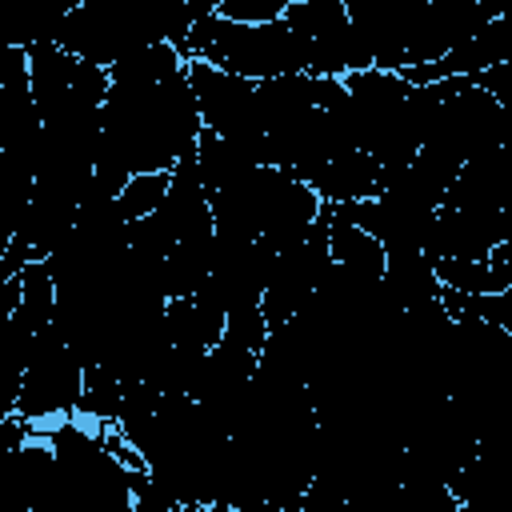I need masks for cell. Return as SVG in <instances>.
I'll use <instances>...</instances> for the list:
<instances>
[{"mask_svg":"<svg viewBox=\"0 0 512 512\" xmlns=\"http://www.w3.org/2000/svg\"><path fill=\"white\" fill-rule=\"evenodd\" d=\"M200 108L184 68L156 84L112 80L100 104V144L112 148L128 172H172L196 152Z\"/></svg>","mask_w":512,"mask_h":512,"instance_id":"6da1fadb","label":"cell"},{"mask_svg":"<svg viewBox=\"0 0 512 512\" xmlns=\"http://www.w3.org/2000/svg\"><path fill=\"white\" fill-rule=\"evenodd\" d=\"M180 56L208 60L244 80H272V76L304 72V60H308L300 32L284 16L264 20V24H240L216 12L192 20V28L180 40Z\"/></svg>","mask_w":512,"mask_h":512,"instance_id":"7a4b0ae2","label":"cell"},{"mask_svg":"<svg viewBox=\"0 0 512 512\" xmlns=\"http://www.w3.org/2000/svg\"><path fill=\"white\" fill-rule=\"evenodd\" d=\"M80 384H84V364H80L76 348L68 344V336L52 320L32 336V352H28V364L20 376L16 416L28 420L32 428L76 416Z\"/></svg>","mask_w":512,"mask_h":512,"instance_id":"3957f363","label":"cell"},{"mask_svg":"<svg viewBox=\"0 0 512 512\" xmlns=\"http://www.w3.org/2000/svg\"><path fill=\"white\" fill-rule=\"evenodd\" d=\"M508 124H512V108H504L496 96H488L484 88L464 80L460 88H452L440 100L420 148L440 152L452 164H464L480 152L508 144Z\"/></svg>","mask_w":512,"mask_h":512,"instance_id":"277c9868","label":"cell"},{"mask_svg":"<svg viewBox=\"0 0 512 512\" xmlns=\"http://www.w3.org/2000/svg\"><path fill=\"white\" fill-rule=\"evenodd\" d=\"M188 88L200 108V124L240 148H248L264 164V128L256 116V80L224 72L208 60H184Z\"/></svg>","mask_w":512,"mask_h":512,"instance_id":"5b68a950","label":"cell"},{"mask_svg":"<svg viewBox=\"0 0 512 512\" xmlns=\"http://www.w3.org/2000/svg\"><path fill=\"white\" fill-rule=\"evenodd\" d=\"M500 240H512V208L480 212V208H448L440 204L432 216V228L424 236V256H460V260H484Z\"/></svg>","mask_w":512,"mask_h":512,"instance_id":"8992f818","label":"cell"},{"mask_svg":"<svg viewBox=\"0 0 512 512\" xmlns=\"http://www.w3.org/2000/svg\"><path fill=\"white\" fill-rule=\"evenodd\" d=\"M512 56V20L508 16H496L488 24H480L468 40H460L456 48H448L444 56L428 60V64H412V68H400V76L408 84H432V80H448V76H476L500 60Z\"/></svg>","mask_w":512,"mask_h":512,"instance_id":"52a82bcc","label":"cell"},{"mask_svg":"<svg viewBox=\"0 0 512 512\" xmlns=\"http://www.w3.org/2000/svg\"><path fill=\"white\" fill-rule=\"evenodd\" d=\"M224 296L212 280H204L192 296H168L164 300V328L172 344H192V348H212L224 332Z\"/></svg>","mask_w":512,"mask_h":512,"instance_id":"ba28073f","label":"cell"},{"mask_svg":"<svg viewBox=\"0 0 512 512\" xmlns=\"http://www.w3.org/2000/svg\"><path fill=\"white\" fill-rule=\"evenodd\" d=\"M296 180H304L324 204H348V200H364L376 192L380 164L364 148H348L332 160H320V164L296 172Z\"/></svg>","mask_w":512,"mask_h":512,"instance_id":"9c48e42d","label":"cell"},{"mask_svg":"<svg viewBox=\"0 0 512 512\" xmlns=\"http://www.w3.org/2000/svg\"><path fill=\"white\" fill-rule=\"evenodd\" d=\"M72 68H76V56L68 48H60L56 40H44V44L28 48V84H32V100L40 108V120L72 88Z\"/></svg>","mask_w":512,"mask_h":512,"instance_id":"30bf717a","label":"cell"},{"mask_svg":"<svg viewBox=\"0 0 512 512\" xmlns=\"http://www.w3.org/2000/svg\"><path fill=\"white\" fill-rule=\"evenodd\" d=\"M328 256H332V264H340V268H348L356 276H372V280L384 276V248H380V240L368 236L360 224L336 216V212L328 220Z\"/></svg>","mask_w":512,"mask_h":512,"instance_id":"8fae6325","label":"cell"},{"mask_svg":"<svg viewBox=\"0 0 512 512\" xmlns=\"http://www.w3.org/2000/svg\"><path fill=\"white\" fill-rule=\"evenodd\" d=\"M32 336H36V328L20 308L0 328V420L16 412L20 376H24V364H28V352H32Z\"/></svg>","mask_w":512,"mask_h":512,"instance_id":"7c38bea8","label":"cell"},{"mask_svg":"<svg viewBox=\"0 0 512 512\" xmlns=\"http://www.w3.org/2000/svg\"><path fill=\"white\" fill-rule=\"evenodd\" d=\"M440 288L448 292H504L512 288V276L492 268L488 260H460V256H440L432 260Z\"/></svg>","mask_w":512,"mask_h":512,"instance_id":"4fadbf2b","label":"cell"},{"mask_svg":"<svg viewBox=\"0 0 512 512\" xmlns=\"http://www.w3.org/2000/svg\"><path fill=\"white\" fill-rule=\"evenodd\" d=\"M20 312L32 320V328L40 332L44 324H52V316H56V288H52V276H48V268H44V260H28L20 272Z\"/></svg>","mask_w":512,"mask_h":512,"instance_id":"5bb4252c","label":"cell"},{"mask_svg":"<svg viewBox=\"0 0 512 512\" xmlns=\"http://www.w3.org/2000/svg\"><path fill=\"white\" fill-rule=\"evenodd\" d=\"M284 20L300 32V40H320L328 32L348 28V12L344 0H300L284 8Z\"/></svg>","mask_w":512,"mask_h":512,"instance_id":"9a60e30c","label":"cell"},{"mask_svg":"<svg viewBox=\"0 0 512 512\" xmlns=\"http://www.w3.org/2000/svg\"><path fill=\"white\" fill-rule=\"evenodd\" d=\"M168 176H172V172H132V176L124 180V188L112 196L116 208H120V216L132 224V220L156 212L160 200H164V192H168Z\"/></svg>","mask_w":512,"mask_h":512,"instance_id":"2e32d148","label":"cell"},{"mask_svg":"<svg viewBox=\"0 0 512 512\" xmlns=\"http://www.w3.org/2000/svg\"><path fill=\"white\" fill-rule=\"evenodd\" d=\"M284 8H288V0H220L216 16L240 20V24H264V20H280Z\"/></svg>","mask_w":512,"mask_h":512,"instance_id":"e0dca14e","label":"cell"},{"mask_svg":"<svg viewBox=\"0 0 512 512\" xmlns=\"http://www.w3.org/2000/svg\"><path fill=\"white\" fill-rule=\"evenodd\" d=\"M216 8H220V0H188V12H192V20H200V16L216 12Z\"/></svg>","mask_w":512,"mask_h":512,"instance_id":"ac0fdd59","label":"cell"},{"mask_svg":"<svg viewBox=\"0 0 512 512\" xmlns=\"http://www.w3.org/2000/svg\"><path fill=\"white\" fill-rule=\"evenodd\" d=\"M288 4H300V0H288Z\"/></svg>","mask_w":512,"mask_h":512,"instance_id":"d6986e66","label":"cell"},{"mask_svg":"<svg viewBox=\"0 0 512 512\" xmlns=\"http://www.w3.org/2000/svg\"><path fill=\"white\" fill-rule=\"evenodd\" d=\"M0 280H4V276H0Z\"/></svg>","mask_w":512,"mask_h":512,"instance_id":"ffe728a7","label":"cell"}]
</instances>
